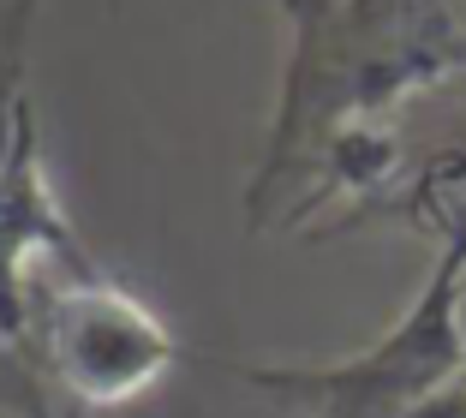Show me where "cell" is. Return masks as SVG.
Instances as JSON below:
<instances>
[{
    "label": "cell",
    "mask_w": 466,
    "mask_h": 418,
    "mask_svg": "<svg viewBox=\"0 0 466 418\" xmlns=\"http://www.w3.org/2000/svg\"><path fill=\"white\" fill-rule=\"evenodd\" d=\"M288 72L251 174V228L288 221L317 156L412 96L466 78V0H281Z\"/></svg>",
    "instance_id": "1"
},
{
    "label": "cell",
    "mask_w": 466,
    "mask_h": 418,
    "mask_svg": "<svg viewBox=\"0 0 466 418\" xmlns=\"http://www.w3.org/2000/svg\"><path fill=\"white\" fill-rule=\"evenodd\" d=\"M233 371L305 418H419L466 371V240L437 245L425 287L370 347L347 359H258Z\"/></svg>",
    "instance_id": "2"
},
{
    "label": "cell",
    "mask_w": 466,
    "mask_h": 418,
    "mask_svg": "<svg viewBox=\"0 0 466 418\" xmlns=\"http://www.w3.org/2000/svg\"><path fill=\"white\" fill-rule=\"evenodd\" d=\"M179 341L132 287L84 270H42L30 293V341L25 364L66 401L90 406H126L150 394L174 371Z\"/></svg>",
    "instance_id": "3"
},
{
    "label": "cell",
    "mask_w": 466,
    "mask_h": 418,
    "mask_svg": "<svg viewBox=\"0 0 466 418\" xmlns=\"http://www.w3.org/2000/svg\"><path fill=\"white\" fill-rule=\"evenodd\" d=\"M84 263H90V251H84V240L72 233L66 209L55 198V179H48L42 138H36V108H30L25 84H18L6 126H0V352H13L25 364L36 275L42 270H84Z\"/></svg>",
    "instance_id": "4"
},
{
    "label": "cell",
    "mask_w": 466,
    "mask_h": 418,
    "mask_svg": "<svg viewBox=\"0 0 466 418\" xmlns=\"http://www.w3.org/2000/svg\"><path fill=\"white\" fill-rule=\"evenodd\" d=\"M431 102H437V126H419L412 102L395 108V132H400L395 174L370 191L335 233L407 228L431 245L466 240V96H449V84H437Z\"/></svg>",
    "instance_id": "5"
},
{
    "label": "cell",
    "mask_w": 466,
    "mask_h": 418,
    "mask_svg": "<svg viewBox=\"0 0 466 418\" xmlns=\"http://www.w3.org/2000/svg\"><path fill=\"white\" fill-rule=\"evenodd\" d=\"M0 413H18V418H48V394L42 382L30 377L13 352H0Z\"/></svg>",
    "instance_id": "6"
},
{
    "label": "cell",
    "mask_w": 466,
    "mask_h": 418,
    "mask_svg": "<svg viewBox=\"0 0 466 418\" xmlns=\"http://www.w3.org/2000/svg\"><path fill=\"white\" fill-rule=\"evenodd\" d=\"M419 418H466V371H461V377H454L449 389H442V394H437V401H431Z\"/></svg>",
    "instance_id": "7"
},
{
    "label": "cell",
    "mask_w": 466,
    "mask_h": 418,
    "mask_svg": "<svg viewBox=\"0 0 466 418\" xmlns=\"http://www.w3.org/2000/svg\"><path fill=\"white\" fill-rule=\"evenodd\" d=\"M0 418H18V413H0ZM48 418H55V413H48Z\"/></svg>",
    "instance_id": "8"
}]
</instances>
